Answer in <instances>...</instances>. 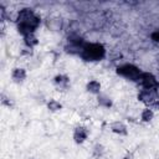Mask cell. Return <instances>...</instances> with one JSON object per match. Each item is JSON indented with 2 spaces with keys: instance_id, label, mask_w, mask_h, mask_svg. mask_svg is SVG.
I'll return each instance as SVG.
<instances>
[{
  "instance_id": "1",
  "label": "cell",
  "mask_w": 159,
  "mask_h": 159,
  "mask_svg": "<svg viewBox=\"0 0 159 159\" xmlns=\"http://www.w3.org/2000/svg\"><path fill=\"white\" fill-rule=\"evenodd\" d=\"M15 22L17 26L19 34H21L24 37L31 34H35L36 29L41 24V19L39 15L35 14V11L30 7L21 9L15 17Z\"/></svg>"
},
{
  "instance_id": "2",
  "label": "cell",
  "mask_w": 159,
  "mask_h": 159,
  "mask_svg": "<svg viewBox=\"0 0 159 159\" xmlns=\"http://www.w3.org/2000/svg\"><path fill=\"white\" fill-rule=\"evenodd\" d=\"M80 56H81L82 60L88 61V62L101 61L106 56V48L99 42H89V43L86 42V45L83 46Z\"/></svg>"
},
{
  "instance_id": "3",
  "label": "cell",
  "mask_w": 159,
  "mask_h": 159,
  "mask_svg": "<svg viewBox=\"0 0 159 159\" xmlns=\"http://www.w3.org/2000/svg\"><path fill=\"white\" fill-rule=\"evenodd\" d=\"M116 72H117V75L125 77L128 80H132V81H137L142 73L139 67H137L135 65H132V63H124V65L118 66Z\"/></svg>"
},
{
  "instance_id": "4",
  "label": "cell",
  "mask_w": 159,
  "mask_h": 159,
  "mask_svg": "<svg viewBox=\"0 0 159 159\" xmlns=\"http://www.w3.org/2000/svg\"><path fill=\"white\" fill-rule=\"evenodd\" d=\"M137 82L143 87V89H152V91H157L159 87V82L155 78L154 75L149 73V72H142L139 78L137 80Z\"/></svg>"
},
{
  "instance_id": "5",
  "label": "cell",
  "mask_w": 159,
  "mask_h": 159,
  "mask_svg": "<svg viewBox=\"0 0 159 159\" xmlns=\"http://www.w3.org/2000/svg\"><path fill=\"white\" fill-rule=\"evenodd\" d=\"M157 91H152V89H142L138 93V99L145 104H153L157 101Z\"/></svg>"
},
{
  "instance_id": "6",
  "label": "cell",
  "mask_w": 159,
  "mask_h": 159,
  "mask_svg": "<svg viewBox=\"0 0 159 159\" xmlns=\"http://www.w3.org/2000/svg\"><path fill=\"white\" fill-rule=\"evenodd\" d=\"M88 134H89V132H88V129H87L84 125H78V127H76L75 130H73V140H75V143L82 144V143L86 142V139L88 138Z\"/></svg>"
},
{
  "instance_id": "7",
  "label": "cell",
  "mask_w": 159,
  "mask_h": 159,
  "mask_svg": "<svg viewBox=\"0 0 159 159\" xmlns=\"http://www.w3.org/2000/svg\"><path fill=\"white\" fill-rule=\"evenodd\" d=\"M27 73H26V70L22 68V67H15L12 71H11V78L14 82L16 83H21L25 81Z\"/></svg>"
},
{
  "instance_id": "8",
  "label": "cell",
  "mask_w": 159,
  "mask_h": 159,
  "mask_svg": "<svg viewBox=\"0 0 159 159\" xmlns=\"http://www.w3.org/2000/svg\"><path fill=\"white\" fill-rule=\"evenodd\" d=\"M111 130L114 134H118V135H127L128 134L127 125L123 122H119V120H116V122L111 123Z\"/></svg>"
},
{
  "instance_id": "9",
  "label": "cell",
  "mask_w": 159,
  "mask_h": 159,
  "mask_svg": "<svg viewBox=\"0 0 159 159\" xmlns=\"http://www.w3.org/2000/svg\"><path fill=\"white\" fill-rule=\"evenodd\" d=\"M101 88H102L101 82L97 81V80H91V81L87 82V84H86L87 92H89V93H92V94H97V96H98V94L101 93Z\"/></svg>"
},
{
  "instance_id": "10",
  "label": "cell",
  "mask_w": 159,
  "mask_h": 159,
  "mask_svg": "<svg viewBox=\"0 0 159 159\" xmlns=\"http://www.w3.org/2000/svg\"><path fill=\"white\" fill-rule=\"evenodd\" d=\"M97 102H98V104H99L101 107H103V108H111V107L113 106L112 98H111L109 96L104 94V93H99V94H98Z\"/></svg>"
},
{
  "instance_id": "11",
  "label": "cell",
  "mask_w": 159,
  "mask_h": 159,
  "mask_svg": "<svg viewBox=\"0 0 159 159\" xmlns=\"http://www.w3.org/2000/svg\"><path fill=\"white\" fill-rule=\"evenodd\" d=\"M53 83H55L56 86H58V87L66 88L67 84L70 83V78H68V76L60 73V75H56V76L53 77Z\"/></svg>"
},
{
  "instance_id": "12",
  "label": "cell",
  "mask_w": 159,
  "mask_h": 159,
  "mask_svg": "<svg viewBox=\"0 0 159 159\" xmlns=\"http://www.w3.org/2000/svg\"><path fill=\"white\" fill-rule=\"evenodd\" d=\"M24 43L26 47H30V48H34L35 46L39 45V39L35 36V34H31V35H27L24 37Z\"/></svg>"
},
{
  "instance_id": "13",
  "label": "cell",
  "mask_w": 159,
  "mask_h": 159,
  "mask_svg": "<svg viewBox=\"0 0 159 159\" xmlns=\"http://www.w3.org/2000/svg\"><path fill=\"white\" fill-rule=\"evenodd\" d=\"M153 118H154V112H153L152 108H144V109L142 111V113H140V119H142V122L148 123V122H150Z\"/></svg>"
},
{
  "instance_id": "14",
  "label": "cell",
  "mask_w": 159,
  "mask_h": 159,
  "mask_svg": "<svg viewBox=\"0 0 159 159\" xmlns=\"http://www.w3.org/2000/svg\"><path fill=\"white\" fill-rule=\"evenodd\" d=\"M47 108L51 112H58V111L62 109V103L58 102V101H56V99H50L47 102Z\"/></svg>"
},
{
  "instance_id": "15",
  "label": "cell",
  "mask_w": 159,
  "mask_h": 159,
  "mask_svg": "<svg viewBox=\"0 0 159 159\" xmlns=\"http://www.w3.org/2000/svg\"><path fill=\"white\" fill-rule=\"evenodd\" d=\"M104 154V147L99 143H97L94 147H93V150H92V155L96 158V159H99L102 155Z\"/></svg>"
},
{
  "instance_id": "16",
  "label": "cell",
  "mask_w": 159,
  "mask_h": 159,
  "mask_svg": "<svg viewBox=\"0 0 159 159\" xmlns=\"http://www.w3.org/2000/svg\"><path fill=\"white\" fill-rule=\"evenodd\" d=\"M1 104L2 106H6L9 108H12L14 107V99L9 96H6L5 93H1Z\"/></svg>"
},
{
  "instance_id": "17",
  "label": "cell",
  "mask_w": 159,
  "mask_h": 159,
  "mask_svg": "<svg viewBox=\"0 0 159 159\" xmlns=\"http://www.w3.org/2000/svg\"><path fill=\"white\" fill-rule=\"evenodd\" d=\"M150 39L154 41V42H159V30H155L150 34Z\"/></svg>"
},
{
  "instance_id": "18",
  "label": "cell",
  "mask_w": 159,
  "mask_h": 159,
  "mask_svg": "<svg viewBox=\"0 0 159 159\" xmlns=\"http://www.w3.org/2000/svg\"><path fill=\"white\" fill-rule=\"evenodd\" d=\"M21 55H27V56H31L32 55V48H30V47H24V50L21 51Z\"/></svg>"
},
{
  "instance_id": "19",
  "label": "cell",
  "mask_w": 159,
  "mask_h": 159,
  "mask_svg": "<svg viewBox=\"0 0 159 159\" xmlns=\"http://www.w3.org/2000/svg\"><path fill=\"white\" fill-rule=\"evenodd\" d=\"M132 158H133V155H132V154H127V155L124 157V159H132Z\"/></svg>"
}]
</instances>
